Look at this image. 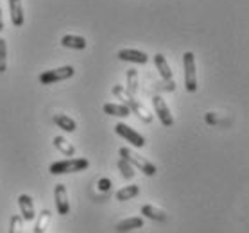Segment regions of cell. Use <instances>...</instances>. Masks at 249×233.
<instances>
[{
    "mask_svg": "<svg viewBox=\"0 0 249 233\" xmlns=\"http://www.w3.org/2000/svg\"><path fill=\"white\" fill-rule=\"evenodd\" d=\"M90 167V161L86 158H68L61 161H54L51 165V174L54 176H63V174H70V172H81Z\"/></svg>",
    "mask_w": 249,
    "mask_h": 233,
    "instance_id": "6da1fadb",
    "label": "cell"
},
{
    "mask_svg": "<svg viewBox=\"0 0 249 233\" xmlns=\"http://www.w3.org/2000/svg\"><path fill=\"white\" fill-rule=\"evenodd\" d=\"M119 154L122 156V158H125L127 161H129L133 167H136L138 171H142L145 176H154L156 174V165L154 163H151L147 158H143L142 154H138L136 151H133V149H129V147H120V151H119Z\"/></svg>",
    "mask_w": 249,
    "mask_h": 233,
    "instance_id": "7a4b0ae2",
    "label": "cell"
},
{
    "mask_svg": "<svg viewBox=\"0 0 249 233\" xmlns=\"http://www.w3.org/2000/svg\"><path fill=\"white\" fill-rule=\"evenodd\" d=\"M183 69H185V88L194 93L197 91V69H196V56L194 52L183 54Z\"/></svg>",
    "mask_w": 249,
    "mask_h": 233,
    "instance_id": "3957f363",
    "label": "cell"
},
{
    "mask_svg": "<svg viewBox=\"0 0 249 233\" xmlns=\"http://www.w3.org/2000/svg\"><path fill=\"white\" fill-rule=\"evenodd\" d=\"M74 74H75L74 67L65 65V67H59V69H52V70H47V72H41L38 79H40L41 85H54V83L67 81V79H70V77H74Z\"/></svg>",
    "mask_w": 249,
    "mask_h": 233,
    "instance_id": "277c9868",
    "label": "cell"
},
{
    "mask_svg": "<svg viewBox=\"0 0 249 233\" xmlns=\"http://www.w3.org/2000/svg\"><path fill=\"white\" fill-rule=\"evenodd\" d=\"M115 133H117L119 137L124 138V140H127L133 147L140 149V147L145 145V138H143V135H140L138 131H135L133 127H129L127 124H124V122H119V124L115 125Z\"/></svg>",
    "mask_w": 249,
    "mask_h": 233,
    "instance_id": "5b68a950",
    "label": "cell"
},
{
    "mask_svg": "<svg viewBox=\"0 0 249 233\" xmlns=\"http://www.w3.org/2000/svg\"><path fill=\"white\" fill-rule=\"evenodd\" d=\"M153 108H154V113L158 115L160 122H161L165 127L174 125V117H172V113H170V109H169V106H167V103H165L160 95L153 97Z\"/></svg>",
    "mask_w": 249,
    "mask_h": 233,
    "instance_id": "8992f818",
    "label": "cell"
},
{
    "mask_svg": "<svg viewBox=\"0 0 249 233\" xmlns=\"http://www.w3.org/2000/svg\"><path fill=\"white\" fill-rule=\"evenodd\" d=\"M54 203H56L57 214L59 215H67L70 212V201H68V192L67 187L63 183H57L54 187Z\"/></svg>",
    "mask_w": 249,
    "mask_h": 233,
    "instance_id": "52a82bcc",
    "label": "cell"
},
{
    "mask_svg": "<svg viewBox=\"0 0 249 233\" xmlns=\"http://www.w3.org/2000/svg\"><path fill=\"white\" fill-rule=\"evenodd\" d=\"M18 208H20V215H22L23 221H34L36 219V210H34V203L33 197L29 194H20L18 196Z\"/></svg>",
    "mask_w": 249,
    "mask_h": 233,
    "instance_id": "ba28073f",
    "label": "cell"
},
{
    "mask_svg": "<svg viewBox=\"0 0 249 233\" xmlns=\"http://www.w3.org/2000/svg\"><path fill=\"white\" fill-rule=\"evenodd\" d=\"M117 57H119L120 61H129V63H136V65H145L149 61L147 54L138 51V49H120L117 52Z\"/></svg>",
    "mask_w": 249,
    "mask_h": 233,
    "instance_id": "9c48e42d",
    "label": "cell"
},
{
    "mask_svg": "<svg viewBox=\"0 0 249 233\" xmlns=\"http://www.w3.org/2000/svg\"><path fill=\"white\" fill-rule=\"evenodd\" d=\"M127 106H129L131 111H133V113H135L136 117L142 120V122H145V124H151V122H153L154 117L151 115V111H149V109L145 108V106H143V104H142L136 97H131L129 103H127Z\"/></svg>",
    "mask_w": 249,
    "mask_h": 233,
    "instance_id": "30bf717a",
    "label": "cell"
},
{
    "mask_svg": "<svg viewBox=\"0 0 249 233\" xmlns=\"http://www.w3.org/2000/svg\"><path fill=\"white\" fill-rule=\"evenodd\" d=\"M9 15H11L13 25H15V27H22L23 22H25L22 0H9Z\"/></svg>",
    "mask_w": 249,
    "mask_h": 233,
    "instance_id": "8fae6325",
    "label": "cell"
},
{
    "mask_svg": "<svg viewBox=\"0 0 249 233\" xmlns=\"http://www.w3.org/2000/svg\"><path fill=\"white\" fill-rule=\"evenodd\" d=\"M153 61H154V65H156V69H158L160 75H161V79H163V81H172V77H174V72L170 70V65H169V61H167V57H165L163 54H154Z\"/></svg>",
    "mask_w": 249,
    "mask_h": 233,
    "instance_id": "7c38bea8",
    "label": "cell"
},
{
    "mask_svg": "<svg viewBox=\"0 0 249 233\" xmlns=\"http://www.w3.org/2000/svg\"><path fill=\"white\" fill-rule=\"evenodd\" d=\"M61 45L65 49H74V51H85L86 49V38L77 35H65L61 38Z\"/></svg>",
    "mask_w": 249,
    "mask_h": 233,
    "instance_id": "4fadbf2b",
    "label": "cell"
},
{
    "mask_svg": "<svg viewBox=\"0 0 249 233\" xmlns=\"http://www.w3.org/2000/svg\"><path fill=\"white\" fill-rule=\"evenodd\" d=\"M102 111L106 115H111V117H120V119H124V117H129L131 109L129 106H125V104H115V103H106L102 106Z\"/></svg>",
    "mask_w": 249,
    "mask_h": 233,
    "instance_id": "5bb4252c",
    "label": "cell"
},
{
    "mask_svg": "<svg viewBox=\"0 0 249 233\" xmlns=\"http://www.w3.org/2000/svg\"><path fill=\"white\" fill-rule=\"evenodd\" d=\"M142 215L147 217V219H151V221H158V222H163L165 219H167V214H165V210H161V208H158V206L154 205H143L140 208Z\"/></svg>",
    "mask_w": 249,
    "mask_h": 233,
    "instance_id": "9a60e30c",
    "label": "cell"
},
{
    "mask_svg": "<svg viewBox=\"0 0 249 233\" xmlns=\"http://www.w3.org/2000/svg\"><path fill=\"white\" fill-rule=\"evenodd\" d=\"M54 122L57 124V127L63 131H67V133H74L77 129V124H75V120L72 117H68L65 113H56L54 115Z\"/></svg>",
    "mask_w": 249,
    "mask_h": 233,
    "instance_id": "2e32d148",
    "label": "cell"
},
{
    "mask_svg": "<svg viewBox=\"0 0 249 233\" xmlns=\"http://www.w3.org/2000/svg\"><path fill=\"white\" fill-rule=\"evenodd\" d=\"M143 226V219L142 217H127L124 221H120L115 230L119 233H124V232H131V230H138V228Z\"/></svg>",
    "mask_w": 249,
    "mask_h": 233,
    "instance_id": "e0dca14e",
    "label": "cell"
},
{
    "mask_svg": "<svg viewBox=\"0 0 249 233\" xmlns=\"http://www.w3.org/2000/svg\"><path fill=\"white\" fill-rule=\"evenodd\" d=\"M52 143H54V147H56L57 151H59V153L65 154V156H68V158L75 154V147L70 142H68V140L65 137H54Z\"/></svg>",
    "mask_w": 249,
    "mask_h": 233,
    "instance_id": "ac0fdd59",
    "label": "cell"
},
{
    "mask_svg": "<svg viewBox=\"0 0 249 233\" xmlns=\"http://www.w3.org/2000/svg\"><path fill=\"white\" fill-rule=\"evenodd\" d=\"M51 221H52L51 210H41L40 215H38V221H36V226H34V233H45Z\"/></svg>",
    "mask_w": 249,
    "mask_h": 233,
    "instance_id": "d6986e66",
    "label": "cell"
},
{
    "mask_svg": "<svg viewBox=\"0 0 249 233\" xmlns=\"http://www.w3.org/2000/svg\"><path fill=\"white\" fill-rule=\"evenodd\" d=\"M138 194H140V187L138 185H129V187L120 188L119 192L115 194V197H117V201H129V199L136 197Z\"/></svg>",
    "mask_w": 249,
    "mask_h": 233,
    "instance_id": "ffe728a7",
    "label": "cell"
},
{
    "mask_svg": "<svg viewBox=\"0 0 249 233\" xmlns=\"http://www.w3.org/2000/svg\"><path fill=\"white\" fill-rule=\"evenodd\" d=\"M125 77H127V86H125V90L129 91V95L136 97V93H138V70L129 69L127 70V74H125Z\"/></svg>",
    "mask_w": 249,
    "mask_h": 233,
    "instance_id": "44dd1931",
    "label": "cell"
},
{
    "mask_svg": "<svg viewBox=\"0 0 249 233\" xmlns=\"http://www.w3.org/2000/svg\"><path fill=\"white\" fill-rule=\"evenodd\" d=\"M117 167H119V171L122 172V176H124L125 179H133V178H135V167H133L125 158L120 156L119 161H117Z\"/></svg>",
    "mask_w": 249,
    "mask_h": 233,
    "instance_id": "7402d4cb",
    "label": "cell"
},
{
    "mask_svg": "<svg viewBox=\"0 0 249 233\" xmlns=\"http://www.w3.org/2000/svg\"><path fill=\"white\" fill-rule=\"evenodd\" d=\"M111 93H113V95L117 97V99H119L120 103L125 104V106H127V103H129V99L133 97V95H129V91L125 90V88H124L122 85H115L113 88H111Z\"/></svg>",
    "mask_w": 249,
    "mask_h": 233,
    "instance_id": "603a6c76",
    "label": "cell"
},
{
    "mask_svg": "<svg viewBox=\"0 0 249 233\" xmlns=\"http://www.w3.org/2000/svg\"><path fill=\"white\" fill-rule=\"evenodd\" d=\"M7 41L0 38V74H4L7 70Z\"/></svg>",
    "mask_w": 249,
    "mask_h": 233,
    "instance_id": "cb8c5ba5",
    "label": "cell"
},
{
    "mask_svg": "<svg viewBox=\"0 0 249 233\" xmlns=\"http://www.w3.org/2000/svg\"><path fill=\"white\" fill-rule=\"evenodd\" d=\"M9 233H23V219L22 215H11L9 219Z\"/></svg>",
    "mask_w": 249,
    "mask_h": 233,
    "instance_id": "d4e9b609",
    "label": "cell"
},
{
    "mask_svg": "<svg viewBox=\"0 0 249 233\" xmlns=\"http://www.w3.org/2000/svg\"><path fill=\"white\" fill-rule=\"evenodd\" d=\"M109 187H111V181H109L108 178L99 179V188H102V190H109Z\"/></svg>",
    "mask_w": 249,
    "mask_h": 233,
    "instance_id": "484cf974",
    "label": "cell"
},
{
    "mask_svg": "<svg viewBox=\"0 0 249 233\" xmlns=\"http://www.w3.org/2000/svg\"><path fill=\"white\" fill-rule=\"evenodd\" d=\"M206 120H208L210 124H213V122H217V119H213V113H206Z\"/></svg>",
    "mask_w": 249,
    "mask_h": 233,
    "instance_id": "4316f807",
    "label": "cell"
},
{
    "mask_svg": "<svg viewBox=\"0 0 249 233\" xmlns=\"http://www.w3.org/2000/svg\"><path fill=\"white\" fill-rule=\"evenodd\" d=\"M4 31V17H2V7H0V33Z\"/></svg>",
    "mask_w": 249,
    "mask_h": 233,
    "instance_id": "83f0119b",
    "label": "cell"
}]
</instances>
